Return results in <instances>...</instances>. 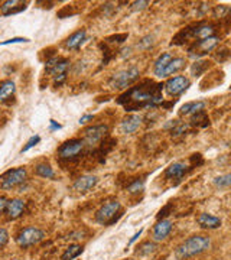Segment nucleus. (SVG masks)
<instances>
[{
  "label": "nucleus",
  "instance_id": "obj_1",
  "mask_svg": "<svg viewBox=\"0 0 231 260\" xmlns=\"http://www.w3.org/2000/svg\"><path fill=\"white\" fill-rule=\"evenodd\" d=\"M162 84L154 82V79H142L134 87L128 88V91L117 99V103L123 105L126 111H137L145 107L162 105Z\"/></svg>",
  "mask_w": 231,
  "mask_h": 260
},
{
  "label": "nucleus",
  "instance_id": "obj_2",
  "mask_svg": "<svg viewBox=\"0 0 231 260\" xmlns=\"http://www.w3.org/2000/svg\"><path fill=\"white\" fill-rule=\"evenodd\" d=\"M211 246V238L206 235H192L188 240H185L180 247L177 249L175 255L180 260L189 259L194 256H198L206 252Z\"/></svg>",
  "mask_w": 231,
  "mask_h": 260
},
{
  "label": "nucleus",
  "instance_id": "obj_3",
  "mask_svg": "<svg viewBox=\"0 0 231 260\" xmlns=\"http://www.w3.org/2000/svg\"><path fill=\"white\" fill-rule=\"evenodd\" d=\"M84 149H85V146H84L82 139L67 140L58 148V159L62 163H65V162L67 163H73V162H76L81 157Z\"/></svg>",
  "mask_w": 231,
  "mask_h": 260
},
{
  "label": "nucleus",
  "instance_id": "obj_4",
  "mask_svg": "<svg viewBox=\"0 0 231 260\" xmlns=\"http://www.w3.org/2000/svg\"><path fill=\"white\" fill-rule=\"evenodd\" d=\"M120 217H122V204L117 200H111V201L104 203L96 214L97 223H100L103 226L114 224Z\"/></svg>",
  "mask_w": 231,
  "mask_h": 260
},
{
  "label": "nucleus",
  "instance_id": "obj_5",
  "mask_svg": "<svg viewBox=\"0 0 231 260\" xmlns=\"http://www.w3.org/2000/svg\"><path fill=\"white\" fill-rule=\"evenodd\" d=\"M140 71L136 67H130L126 70H122L119 73H116L114 76L108 79V85L113 90H126L133 82H136L139 79Z\"/></svg>",
  "mask_w": 231,
  "mask_h": 260
},
{
  "label": "nucleus",
  "instance_id": "obj_6",
  "mask_svg": "<svg viewBox=\"0 0 231 260\" xmlns=\"http://www.w3.org/2000/svg\"><path fill=\"white\" fill-rule=\"evenodd\" d=\"M68 68H70V61L65 58H52L47 61V73L52 74L53 77V84L55 85H62L67 79L68 74Z\"/></svg>",
  "mask_w": 231,
  "mask_h": 260
},
{
  "label": "nucleus",
  "instance_id": "obj_7",
  "mask_svg": "<svg viewBox=\"0 0 231 260\" xmlns=\"http://www.w3.org/2000/svg\"><path fill=\"white\" fill-rule=\"evenodd\" d=\"M84 133V146L88 148L90 151L91 149H97L99 145L102 143V140L107 137V133H108V126L105 125H97V126H90L82 131Z\"/></svg>",
  "mask_w": 231,
  "mask_h": 260
},
{
  "label": "nucleus",
  "instance_id": "obj_8",
  "mask_svg": "<svg viewBox=\"0 0 231 260\" xmlns=\"http://www.w3.org/2000/svg\"><path fill=\"white\" fill-rule=\"evenodd\" d=\"M45 238V233L38 229V227H26L24 230H21V233L16 235V243L19 247L26 249L30 246H35L38 243H41Z\"/></svg>",
  "mask_w": 231,
  "mask_h": 260
},
{
  "label": "nucleus",
  "instance_id": "obj_9",
  "mask_svg": "<svg viewBox=\"0 0 231 260\" xmlns=\"http://www.w3.org/2000/svg\"><path fill=\"white\" fill-rule=\"evenodd\" d=\"M26 181L25 168H15L9 169L0 177V188L1 189H13Z\"/></svg>",
  "mask_w": 231,
  "mask_h": 260
},
{
  "label": "nucleus",
  "instance_id": "obj_10",
  "mask_svg": "<svg viewBox=\"0 0 231 260\" xmlns=\"http://www.w3.org/2000/svg\"><path fill=\"white\" fill-rule=\"evenodd\" d=\"M220 36L214 35V36H209V38H205V39H200V41H195L189 48H188V53L189 56H203L208 52H211L212 50L217 48V45L220 44Z\"/></svg>",
  "mask_w": 231,
  "mask_h": 260
},
{
  "label": "nucleus",
  "instance_id": "obj_11",
  "mask_svg": "<svg viewBox=\"0 0 231 260\" xmlns=\"http://www.w3.org/2000/svg\"><path fill=\"white\" fill-rule=\"evenodd\" d=\"M189 85H191V82H189L188 78L178 76V77L169 78V79L165 82L163 87H165L166 93H168L171 97H177V96H180L183 91H186Z\"/></svg>",
  "mask_w": 231,
  "mask_h": 260
},
{
  "label": "nucleus",
  "instance_id": "obj_12",
  "mask_svg": "<svg viewBox=\"0 0 231 260\" xmlns=\"http://www.w3.org/2000/svg\"><path fill=\"white\" fill-rule=\"evenodd\" d=\"M191 169H192V168H191L188 163H185V162H175V163H172L169 168H166L165 177H166L168 180L175 181V183H178V182L182 181V178H183Z\"/></svg>",
  "mask_w": 231,
  "mask_h": 260
},
{
  "label": "nucleus",
  "instance_id": "obj_13",
  "mask_svg": "<svg viewBox=\"0 0 231 260\" xmlns=\"http://www.w3.org/2000/svg\"><path fill=\"white\" fill-rule=\"evenodd\" d=\"M185 64H186V61H185L183 58H180V56H172V59L166 64V67L162 70V73L159 74V77L165 78V77L172 76V74L180 73V70H183V68H185Z\"/></svg>",
  "mask_w": 231,
  "mask_h": 260
},
{
  "label": "nucleus",
  "instance_id": "obj_14",
  "mask_svg": "<svg viewBox=\"0 0 231 260\" xmlns=\"http://www.w3.org/2000/svg\"><path fill=\"white\" fill-rule=\"evenodd\" d=\"M172 227H174V224L171 220H159L154 229V238L156 241L165 240L172 232Z\"/></svg>",
  "mask_w": 231,
  "mask_h": 260
},
{
  "label": "nucleus",
  "instance_id": "obj_15",
  "mask_svg": "<svg viewBox=\"0 0 231 260\" xmlns=\"http://www.w3.org/2000/svg\"><path fill=\"white\" fill-rule=\"evenodd\" d=\"M26 204L25 201L22 200H10L7 203V208H6V214H7V218L9 220H16L19 218L24 212H25Z\"/></svg>",
  "mask_w": 231,
  "mask_h": 260
},
{
  "label": "nucleus",
  "instance_id": "obj_16",
  "mask_svg": "<svg viewBox=\"0 0 231 260\" xmlns=\"http://www.w3.org/2000/svg\"><path fill=\"white\" fill-rule=\"evenodd\" d=\"M142 116H139V114H130L128 117H125L123 120H122V125H120V129L123 133H134L136 130L140 128V125H142Z\"/></svg>",
  "mask_w": 231,
  "mask_h": 260
},
{
  "label": "nucleus",
  "instance_id": "obj_17",
  "mask_svg": "<svg viewBox=\"0 0 231 260\" xmlns=\"http://www.w3.org/2000/svg\"><path fill=\"white\" fill-rule=\"evenodd\" d=\"M97 182H99V178L94 175H82L74 182V189H77L78 192H88L97 185Z\"/></svg>",
  "mask_w": 231,
  "mask_h": 260
},
{
  "label": "nucleus",
  "instance_id": "obj_18",
  "mask_svg": "<svg viewBox=\"0 0 231 260\" xmlns=\"http://www.w3.org/2000/svg\"><path fill=\"white\" fill-rule=\"evenodd\" d=\"M26 9L25 1H19V0H7V1H3L1 6H0V10L4 16H9V15H13V13H19L22 10Z\"/></svg>",
  "mask_w": 231,
  "mask_h": 260
},
{
  "label": "nucleus",
  "instance_id": "obj_19",
  "mask_svg": "<svg viewBox=\"0 0 231 260\" xmlns=\"http://www.w3.org/2000/svg\"><path fill=\"white\" fill-rule=\"evenodd\" d=\"M200 227L203 229H206V230H214V229H218L221 226V220L215 215H211V214H206V212H203L198 215L197 218Z\"/></svg>",
  "mask_w": 231,
  "mask_h": 260
},
{
  "label": "nucleus",
  "instance_id": "obj_20",
  "mask_svg": "<svg viewBox=\"0 0 231 260\" xmlns=\"http://www.w3.org/2000/svg\"><path fill=\"white\" fill-rule=\"evenodd\" d=\"M15 82L10 81V79H6V81H1L0 82V102L1 103H6L7 100H10L15 94Z\"/></svg>",
  "mask_w": 231,
  "mask_h": 260
},
{
  "label": "nucleus",
  "instance_id": "obj_21",
  "mask_svg": "<svg viewBox=\"0 0 231 260\" xmlns=\"http://www.w3.org/2000/svg\"><path fill=\"white\" fill-rule=\"evenodd\" d=\"M205 103L204 102H191V103L183 104L180 107V116H194L200 111H204Z\"/></svg>",
  "mask_w": 231,
  "mask_h": 260
},
{
  "label": "nucleus",
  "instance_id": "obj_22",
  "mask_svg": "<svg viewBox=\"0 0 231 260\" xmlns=\"http://www.w3.org/2000/svg\"><path fill=\"white\" fill-rule=\"evenodd\" d=\"M84 39H85V29H79L65 41V47L68 50H78L79 45L84 42Z\"/></svg>",
  "mask_w": 231,
  "mask_h": 260
},
{
  "label": "nucleus",
  "instance_id": "obj_23",
  "mask_svg": "<svg viewBox=\"0 0 231 260\" xmlns=\"http://www.w3.org/2000/svg\"><path fill=\"white\" fill-rule=\"evenodd\" d=\"M35 172L38 177L47 178V180H55V172L50 163H39L35 166Z\"/></svg>",
  "mask_w": 231,
  "mask_h": 260
},
{
  "label": "nucleus",
  "instance_id": "obj_24",
  "mask_svg": "<svg viewBox=\"0 0 231 260\" xmlns=\"http://www.w3.org/2000/svg\"><path fill=\"white\" fill-rule=\"evenodd\" d=\"M172 53H169V52H165V53H162L157 59H156V62H154V76L156 77H159V74L162 73V70L166 67V64L172 59Z\"/></svg>",
  "mask_w": 231,
  "mask_h": 260
},
{
  "label": "nucleus",
  "instance_id": "obj_25",
  "mask_svg": "<svg viewBox=\"0 0 231 260\" xmlns=\"http://www.w3.org/2000/svg\"><path fill=\"white\" fill-rule=\"evenodd\" d=\"M209 125L208 116H206L205 110L200 111L194 116H191V126H198V128H206Z\"/></svg>",
  "mask_w": 231,
  "mask_h": 260
},
{
  "label": "nucleus",
  "instance_id": "obj_26",
  "mask_svg": "<svg viewBox=\"0 0 231 260\" xmlns=\"http://www.w3.org/2000/svg\"><path fill=\"white\" fill-rule=\"evenodd\" d=\"M209 61H206V59H201V61H197V62H194L192 64V67H191V74L194 76V77H200V76H203V73L209 68Z\"/></svg>",
  "mask_w": 231,
  "mask_h": 260
},
{
  "label": "nucleus",
  "instance_id": "obj_27",
  "mask_svg": "<svg viewBox=\"0 0 231 260\" xmlns=\"http://www.w3.org/2000/svg\"><path fill=\"white\" fill-rule=\"evenodd\" d=\"M82 253V246L79 244H71L62 255V259L61 260H73L78 258L79 255Z\"/></svg>",
  "mask_w": 231,
  "mask_h": 260
},
{
  "label": "nucleus",
  "instance_id": "obj_28",
  "mask_svg": "<svg viewBox=\"0 0 231 260\" xmlns=\"http://www.w3.org/2000/svg\"><path fill=\"white\" fill-rule=\"evenodd\" d=\"M154 249H156V244H154V243L146 241V243H143V244L139 247V250H137V255H140V256H148V255L154 253Z\"/></svg>",
  "mask_w": 231,
  "mask_h": 260
},
{
  "label": "nucleus",
  "instance_id": "obj_29",
  "mask_svg": "<svg viewBox=\"0 0 231 260\" xmlns=\"http://www.w3.org/2000/svg\"><path fill=\"white\" fill-rule=\"evenodd\" d=\"M214 183H215L217 188H224V189H227L231 183V175L230 174H227V175L218 177V178L214 180Z\"/></svg>",
  "mask_w": 231,
  "mask_h": 260
},
{
  "label": "nucleus",
  "instance_id": "obj_30",
  "mask_svg": "<svg viewBox=\"0 0 231 260\" xmlns=\"http://www.w3.org/2000/svg\"><path fill=\"white\" fill-rule=\"evenodd\" d=\"M143 183L145 181L143 180H136V181H133L130 185L128 186V191L130 194H136V192H140L142 189H143Z\"/></svg>",
  "mask_w": 231,
  "mask_h": 260
},
{
  "label": "nucleus",
  "instance_id": "obj_31",
  "mask_svg": "<svg viewBox=\"0 0 231 260\" xmlns=\"http://www.w3.org/2000/svg\"><path fill=\"white\" fill-rule=\"evenodd\" d=\"M39 142H41V137H39V136H32V137H30V139H29V140L26 142V145L24 146V149L21 151V154H24V152H27V151H29L30 148H33V146H35V145H38Z\"/></svg>",
  "mask_w": 231,
  "mask_h": 260
},
{
  "label": "nucleus",
  "instance_id": "obj_32",
  "mask_svg": "<svg viewBox=\"0 0 231 260\" xmlns=\"http://www.w3.org/2000/svg\"><path fill=\"white\" fill-rule=\"evenodd\" d=\"M204 163V159H203V156L200 155V154H195V155H192L189 157V166L194 169V168H197V166H200V165H203Z\"/></svg>",
  "mask_w": 231,
  "mask_h": 260
},
{
  "label": "nucleus",
  "instance_id": "obj_33",
  "mask_svg": "<svg viewBox=\"0 0 231 260\" xmlns=\"http://www.w3.org/2000/svg\"><path fill=\"white\" fill-rule=\"evenodd\" d=\"M9 241V233L6 229H0V249L6 246V243Z\"/></svg>",
  "mask_w": 231,
  "mask_h": 260
},
{
  "label": "nucleus",
  "instance_id": "obj_34",
  "mask_svg": "<svg viewBox=\"0 0 231 260\" xmlns=\"http://www.w3.org/2000/svg\"><path fill=\"white\" fill-rule=\"evenodd\" d=\"M22 42H27V39H26V38H12V39H9V41H4V42H1L0 45H10V44H22Z\"/></svg>",
  "mask_w": 231,
  "mask_h": 260
},
{
  "label": "nucleus",
  "instance_id": "obj_35",
  "mask_svg": "<svg viewBox=\"0 0 231 260\" xmlns=\"http://www.w3.org/2000/svg\"><path fill=\"white\" fill-rule=\"evenodd\" d=\"M171 204H168L166 207H163L160 211H159V214H157V220H163V217H166V215H169L168 212H169V209H171Z\"/></svg>",
  "mask_w": 231,
  "mask_h": 260
},
{
  "label": "nucleus",
  "instance_id": "obj_36",
  "mask_svg": "<svg viewBox=\"0 0 231 260\" xmlns=\"http://www.w3.org/2000/svg\"><path fill=\"white\" fill-rule=\"evenodd\" d=\"M148 4H149V1H134L133 6H131V9L133 10H140V9L146 7Z\"/></svg>",
  "mask_w": 231,
  "mask_h": 260
},
{
  "label": "nucleus",
  "instance_id": "obj_37",
  "mask_svg": "<svg viewBox=\"0 0 231 260\" xmlns=\"http://www.w3.org/2000/svg\"><path fill=\"white\" fill-rule=\"evenodd\" d=\"M218 52H221V53H217V56H215L218 61H226V59L229 58V55H230L227 48H226V50H221V51H218Z\"/></svg>",
  "mask_w": 231,
  "mask_h": 260
},
{
  "label": "nucleus",
  "instance_id": "obj_38",
  "mask_svg": "<svg viewBox=\"0 0 231 260\" xmlns=\"http://www.w3.org/2000/svg\"><path fill=\"white\" fill-rule=\"evenodd\" d=\"M7 203H9V200H6V198H0V214H1V212H6Z\"/></svg>",
  "mask_w": 231,
  "mask_h": 260
},
{
  "label": "nucleus",
  "instance_id": "obj_39",
  "mask_svg": "<svg viewBox=\"0 0 231 260\" xmlns=\"http://www.w3.org/2000/svg\"><path fill=\"white\" fill-rule=\"evenodd\" d=\"M93 119H94L93 114H85V116H82V117L79 119V125H84V123H87L88 120H93Z\"/></svg>",
  "mask_w": 231,
  "mask_h": 260
},
{
  "label": "nucleus",
  "instance_id": "obj_40",
  "mask_svg": "<svg viewBox=\"0 0 231 260\" xmlns=\"http://www.w3.org/2000/svg\"><path fill=\"white\" fill-rule=\"evenodd\" d=\"M50 125H51V130L61 129V125H59V123H56L55 120H50Z\"/></svg>",
  "mask_w": 231,
  "mask_h": 260
},
{
  "label": "nucleus",
  "instance_id": "obj_41",
  "mask_svg": "<svg viewBox=\"0 0 231 260\" xmlns=\"http://www.w3.org/2000/svg\"><path fill=\"white\" fill-rule=\"evenodd\" d=\"M140 234H142V230H140L139 233H136V234H134V235H133V237H131V240L128 241V244H131V243H134V241H136V240H137V238L140 237Z\"/></svg>",
  "mask_w": 231,
  "mask_h": 260
}]
</instances>
